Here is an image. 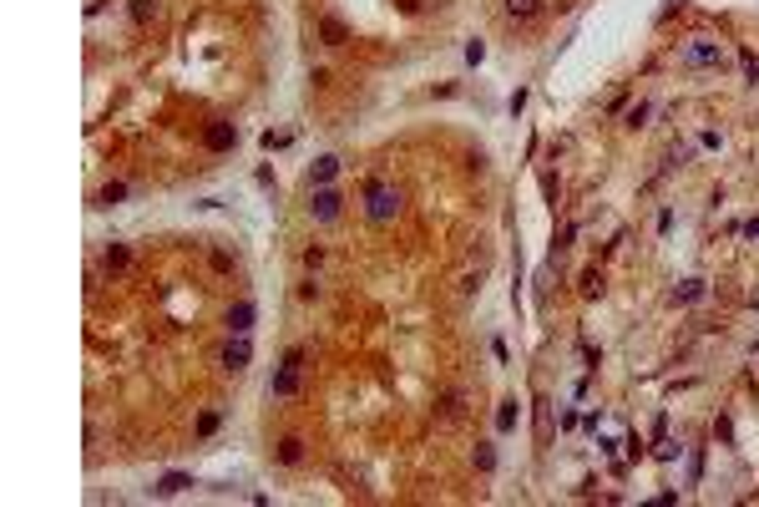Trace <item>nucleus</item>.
I'll return each instance as SVG.
<instances>
[{
	"label": "nucleus",
	"instance_id": "13",
	"mask_svg": "<svg viewBox=\"0 0 759 507\" xmlns=\"http://www.w3.org/2000/svg\"><path fill=\"white\" fill-rule=\"evenodd\" d=\"M699 294H704V279H683V284L674 289V300H683V305H693V300H699Z\"/></svg>",
	"mask_w": 759,
	"mask_h": 507
},
{
	"label": "nucleus",
	"instance_id": "14",
	"mask_svg": "<svg viewBox=\"0 0 759 507\" xmlns=\"http://www.w3.org/2000/svg\"><path fill=\"white\" fill-rule=\"evenodd\" d=\"M183 487H192V482H187L183 472H172V477H162V482H157V492H162V497H172V492H183Z\"/></svg>",
	"mask_w": 759,
	"mask_h": 507
},
{
	"label": "nucleus",
	"instance_id": "5",
	"mask_svg": "<svg viewBox=\"0 0 759 507\" xmlns=\"http://www.w3.org/2000/svg\"><path fill=\"white\" fill-rule=\"evenodd\" d=\"M248 355H253V350H248L243 335H238V340H228V345H223V370H243V366H248Z\"/></svg>",
	"mask_w": 759,
	"mask_h": 507
},
{
	"label": "nucleus",
	"instance_id": "7",
	"mask_svg": "<svg viewBox=\"0 0 759 507\" xmlns=\"http://www.w3.org/2000/svg\"><path fill=\"white\" fill-rule=\"evenodd\" d=\"M248 325H253V305L238 300V305L228 310V330H233V335H248Z\"/></svg>",
	"mask_w": 759,
	"mask_h": 507
},
{
	"label": "nucleus",
	"instance_id": "17",
	"mask_svg": "<svg viewBox=\"0 0 759 507\" xmlns=\"http://www.w3.org/2000/svg\"><path fill=\"white\" fill-rule=\"evenodd\" d=\"M101 264H106V269H127V249H122V244H112V249L101 254Z\"/></svg>",
	"mask_w": 759,
	"mask_h": 507
},
{
	"label": "nucleus",
	"instance_id": "16",
	"mask_svg": "<svg viewBox=\"0 0 759 507\" xmlns=\"http://www.w3.org/2000/svg\"><path fill=\"white\" fill-rule=\"evenodd\" d=\"M516 416H522V411H516V401H506V406L496 411V426H502V431H511V426H516Z\"/></svg>",
	"mask_w": 759,
	"mask_h": 507
},
{
	"label": "nucleus",
	"instance_id": "10",
	"mask_svg": "<svg viewBox=\"0 0 759 507\" xmlns=\"http://www.w3.org/2000/svg\"><path fill=\"white\" fill-rule=\"evenodd\" d=\"M506 15L511 20H537L541 15V0H506Z\"/></svg>",
	"mask_w": 759,
	"mask_h": 507
},
{
	"label": "nucleus",
	"instance_id": "1",
	"mask_svg": "<svg viewBox=\"0 0 759 507\" xmlns=\"http://www.w3.org/2000/svg\"><path fill=\"white\" fill-rule=\"evenodd\" d=\"M364 214H370V223H390V218L400 214V193L375 183V188H370V203H364Z\"/></svg>",
	"mask_w": 759,
	"mask_h": 507
},
{
	"label": "nucleus",
	"instance_id": "21",
	"mask_svg": "<svg viewBox=\"0 0 759 507\" xmlns=\"http://www.w3.org/2000/svg\"><path fill=\"white\" fill-rule=\"evenodd\" d=\"M117 198H127V188H122V183H106V188H101V203H117Z\"/></svg>",
	"mask_w": 759,
	"mask_h": 507
},
{
	"label": "nucleus",
	"instance_id": "12",
	"mask_svg": "<svg viewBox=\"0 0 759 507\" xmlns=\"http://www.w3.org/2000/svg\"><path fill=\"white\" fill-rule=\"evenodd\" d=\"M496 467V447L491 441H476V472H491Z\"/></svg>",
	"mask_w": 759,
	"mask_h": 507
},
{
	"label": "nucleus",
	"instance_id": "8",
	"mask_svg": "<svg viewBox=\"0 0 759 507\" xmlns=\"http://www.w3.org/2000/svg\"><path fill=\"white\" fill-rule=\"evenodd\" d=\"M319 36H324V46H344V36H350V31H344V20L324 15V20H319Z\"/></svg>",
	"mask_w": 759,
	"mask_h": 507
},
{
	"label": "nucleus",
	"instance_id": "18",
	"mask_svg": "<svg viewBox=\"0 0 759 507\" xmlns=\"http://www.w3.org/2000/svg\"><path fill=\"white\" fill-rule=\"evenodd\" d=\"M739 61H744V76L759 81V56H754V51H739Z\"/></svg>",
	"mask_w": 759,
	"mask_h": 507
},
{
	"label": "nucleus",
	"instance_id": "20",
	"mask_svg": "<svg viewBox=\"0 0 759 507\" xmlns=\"http://www.w3.org/2000/svg\"><path fill=\"white\" fill-rule=\"evenodd\" d=\"M198 431H203V436L218 431V411H203V416H198Z\"/></svg>",
	"mask_w": 759,
	"mask_h": 507
},
{
	"label": "nucleus",
	"instance_id": "15",
	"mask_svg": "<svg viewBox=\"0 0 759 507\" xmlns=\"http://www.w3.org/2000/svg\"><path fill=\"white\" fill-rule=\"evenodd\" d=\"M152 15H157V0H132V20L137 26H147Z\"/></svg>",
	"mask_w": 759,
	"mask_h": 507
},
{
	"label": "nucleus",
	"instance_id": "6",
	"mask_svg": "<svg viewBox=\"0 0 759 507\" xmlns=\"http://www.w3.org/2000/svg\"><path fill=\"white\" fill-rule=\"evenodd\" d=\"M688 61H693V67H719L724 51L714 46V41H693V46H688Z\"/></svg>",
	"mask_w": 759,
	"mask_h": 507
},
{
	"label": "nucleus",
	"instance_id": "9",
	"mask_svg": "<svg viewBox=\"0 0 759 507\" xmlns=\"http://www.w3.org/2000/svg\"><path fill=\"white\" fill-rule=\"evenodd\" d=\"M278 461H284V467H299V461H304V441L299 436H284V441H278Z\"/></svg>",
	"mask_w": 759,
	"mask_h": 507
},
{
	"label": "nucleus",
	"instance_id": "11",
	"mask_svg": "<svg viewBox=\"0 0 759 507\" xmlns=\"http://www.w3.org/2000/svg\"><path fill=\"white\" fill-rule=\"evenodd\" d=\"M334 173H339V158H319V162H314V173H309V178H314V183L324 188V183H329V178H334Z\"/></svg>",
	"mask_w": 759,
	"mask_h": 507
},
{
	"label": "nucleus",
	"instance_id": "19",
	"mask_svg": "<svg viewBox=\"0 0 759 507\" xmlns=\"http://www.w3.org/2000/svg\"><path fill=\"white\" fill-rule=\"evenodd\" d=\"M582 294H588V300L602 294V274H582Z\"/></svg>",
	"mask_w": 759,
	"mask_h": 507
},
{
	"label": "nucleus",
	"instance_id": "2",
	"mask_svg": "<svg viewBox=\"0 0 759 507\" xmlns=\"http://www.w3.org/2000/svg\"><path fill=\"white\" fill-rule=\"evenodd\" d=\"M299 366H304V350H289L284 355V366H278V375H274V396H294L299 391Z\"/></svg>",
	"mask_w": 759,
	"mask_h": 507
},
{
	"label": "nucleus",
	"instance_id": "3",
	"mask_svg": "<svg viewBox=\"0 0 759 507\" xmlns=\"http://www.w3.org/2000/svg\"><path fill=\"white\" fill-rule=\"evenodd\" d=\"M203 142L213 147V153H228V147L238 142V127H233V122H208V132H203Z\"/></svg>",
	"mask_w": 759,
	"mask_h": 507
},
{
	"label": "nucleus",
	"instance_id": "4",
	"mask_svg": "<svg viewBox=\"0 0 759 507\" xmlns=\"http://www.w3.org/2000/svg\"><path fill=\"white\" fill-rule=\"evenodd\" d=\"M309 208H314V218H324V223H329V218H339V193H334V188H319Z\"/></svg>",
	"mask_w": 759,
	"mask_h": 507
}]
</instances>
